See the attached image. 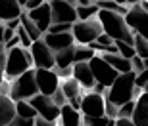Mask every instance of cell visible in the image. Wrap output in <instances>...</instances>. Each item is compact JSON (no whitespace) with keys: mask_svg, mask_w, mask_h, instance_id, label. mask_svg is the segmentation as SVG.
Instances as JSON below:
<instances>
[{"mask_svg":"<svg viewBox=\"0 0 148 126\" xmlns=\"http://www.w3.org/2000/svg\"><path fill=\"white\" fill-rule=\"evenodd\" d=\"M96 19H98L100 27H102V33L108 34L112 40H123V42H127V44L133 42V33H131V29L125 25V19H123L121 13L100 10L98 8Z\"/></svg>","mask_w":148,"mask_h":126,"instance_id":"cell-1","label":"cell"},{"mask_svg":"<svg viewBox=\"0 0 148 126\" xmlns=\"http://www.w3.org/2000/svg\"><path fill=\"white\" fill-rule=\"evenodd\" d=\"M106 101L114 103L115 107L123 105L125 101L135 98V73L127 71V73H119L114 78V82L106 88Z\"/></svg>","mask_w":148,"mask_h":126,"instance_id":"cell-2","label":"cell"},{"mask_svg":"<svg viewBox=\"0 0 148 126\" xmlns=\"http://www.w3.org/2000/svg\"><path fill=\"white\" fill-rule=\"evenodd\" d=\"M31 54L29 48H21V46H14V48L6 50V63H4V80H12L17 75H21L23 71L31 69Z\"/></svg>","mask_w":148,"mask_h":126,"instance_id":"cell-3","label":"cell"},{"mask_svg":"<svg viewBox=\"0 0 148 126\" xmlns=\"http://www.w3.org/2000/svg\"><path fill=\"white\" fill-rule=\"evenodd\" d=\"M38 94L37 84H35V69H27L21 75H17L16 78H12V86H10V96L8 98L12 101L17 99H29L31 96Z\"/></svg>","mask_w":148,"mask_h":126,"instance_id":"cell-4","label":"cell"},{"mask_svg":"<svg viewBox=\"0 0 148 126\" xmlns=\"http://www.w3.org/2000/svg\"><path fill=\"white\" fill-rule=\"evenodd\" d=\"M100 33H102V27H100V23H98L96 17H90V19H85V21H79V19H77L75 23H71L73 42L88 44V42H92Z\"/></svg>","mask_w":148,"mask_h":126,"instance_id":"cell-5","label":"cell"},{"mask_svg":"<svg viewBox=\"0 0 148 126\" xmlns=\"http://www.w3.org/2000/svg\"><path fill=\"white\" fill-rule=\"evenodd\" d=\"M29 54H31V63L35 65V69H54V52L44 44L42 38L31 42Z\"/></svg>","mask_w":148,"mask_h":126,"instance_id":"cell-6","label":"cell"},{"mask_svg":"<svg viewBox=\"0 0 148 126\" xmlns=\"http://www.w3.org/2000/svg\"><path fill=\"white\" fill-rule=\"evenodd\" d=\"M88 67H90V73H92V78L94 82H100L102 86H110L112 82H114V78L119 75V73L115 71L112 65H108L100 55L94 54L90 59H88Z\"/></svg>","mask_w":148,"mask_h":126,"instance_id":"cell-7","label":"cell"},{"mask_svg":"<svg viewBox=\"0 0 148 126\" xmlns=\"http://www.w3.org/2000/svg\"><path fill=\"white\" fill-rule=\"evenodd\" d=\"M125 25L131 29V33L143 34L146 36V29H148V10H143L138 4H133L131 8H127V11L123 13Z\"/></svg>","mask_w":148,"mask_h":126,"instance_id":"cell-8","label":"cell"},{"mask_svg":"<svg viewBox=\"0 0 148 126\" xmlns=\"http://www.w3.org/2000/svg\"><path fill=\"white\" fill-rule=\"evenodd\" d=\"M31 107L37 111V117L40 119H46V121L56 122L58 121V115H60V107L48 98V96H42V94H35L27 99Z\"/></svg>","mask_w":148,"mask_h":126,"instance_id":"cell-9","label":"cell"},{"mask_svg":"<svg viewBox=\"0 0 148 126\" xmlns=\"http://www.w3.org/2000/svg\"><path fill=\"white\" fill-rule=\"evenodd\" d=\"M35 84L38 94L50 98L60 86V77L56 75L54 69H35Z\"/></svg>","mask_w":148,"mask_h":126,"instance_id":"cell-10","label":"cell"},{"mask_svg":"<svg viewBox=\"0 0 148 126\" xmlns=\"http://www.w3.org/2000/svg\"><path fill=\"white\" fill-rule=\"evenodd\" d=\"M50 4V21L52 23H75L77 13L75 6L67 4L66 0H48Z\"/></svg>","mask_w":148,"mask_h":126,"instance_id":"cell-11","label":"cell"},{"mask_svg":"<svg viewBox=\"0 0 148 126\" xmlns=\"http://www.w3.org/2000/svg\"><path fill=\"white\" fill-rule=\"evenodd\" d=\"M79 113L83 117H100L104 115V96L96 92L85 94L79 101Z\"/></svg>","mask_w":148,"mask_h":126,"instance_id":"cell-12","label":"cell"},{"mask_svg":"<svg viewBox=\"0 0 148 126\" xmlns=\"http://www.w3.org/2000/svg\"><path fill=\"white\" fill-rule=\"evenodd\" d=\"M27 17L37 25L38 31L44 34V33H46V29H48V25L52 23V21H50V4H48V0L42 2L40 6H37V8L27 10Z\"/></svg>","mask_w":148,"mask_h":126,"instance_id":"cell-13","label":"cell"},{"mask_svg":"<svg viewBox=\"0 0 148 126\" xmlns=\"http://www.w3.org/2000/svg\"><path fill=\"white\" fill-rule=\"evenodd\" d=\"M62 90V94L66 96V101L69 105H71L73 109L79 111V101H81V88H79V84H77V80L73 77H67L64 78V80H60V86H58Z\"/></svg>","mask_w":148,"mask_h":126,"instance_id":"cell-14","label":"cell"},{"mask_svg":"<svg viewBox=\"0 0 148 126\" xmlns=\"http://www.w3.org/2000/svg\"><path fill=\"white\" fill-rule=\"evenodd\" d=\"M131 121L135 126H148V94L146 92H140L138 98L135 99Z\"/></svg>","mask_w":148,"mask_h":126,"instance_id":"cell-15","label":"cell"},{"mask_svg":"<svg viewBox=\"0 0 148 126\" xmlns=\"http://www.w3.org/2000/svg\"><path fill=\"white\" fill-rule=\"evenodd\" d=\"M40 38L44 40V44L52 52H58V50H64L67 46H73L71 31H66V33H44Z\"/></svg>","mask_w":148,"mask_h":126,"instance_id":"cell-16","label":"cell"},{"mask_svg":"<svg viewBox=\"0 0 148 126\" xmlns=\"http://www.w3.org/2000/svg\"><path fill=\"white\" fill-rule=\"evenodd\" d=\"M71 77L77 80V84L83 88H92L94 78L92 73H90V67H88V61H73L71 65Z\"/></svg>","mask_w":148,"mask_h":126,"instance_id":"cell-17","label":"cell"},{"mask_svg":"<svg viewBox=\"0 0 148 126\" xmlns=\"http://www.w3.org/2000/svg\"><path fill=\"white\" fill-rule=\"evenodd\" d=\"M81 113L73 109L69 103L60 105V115H58L60 126H81Z\"/></svg>","mask_w":148,"mask_h":126,"instance_id":"cell-18","label":"cell"},{"mask_svg":"<svg viewBox=\"0 0 148 126\" xmlns=\"http://www.w3.org/2000/svg\"><path fill=\"white\" fill-rule=\"evenodd\" d=\"M21 11L23 8L17 4V0H0V21L2 23L19 17Z\"/></svg>","mask_w":148,"mask_h":126,"instance_id":"cell-19","label":"cell"},{"mask_svg":"<svg viewBox=\"0 0 148 126\" xmlns=\"http://www.w3.org/2000/svg\"><path fill=\"white\" fill-rule=\"evenodd\" d=\"M100 57H102V59H104L108 65L114 67L117 73H127V71H131V61L125 59V57H121L119 54H110V52H104Z\"/></svg>","mask_w":148,"mask_h":126,"instance_id":"cell-20","label":"cell"},{"mask_svg":"<svg viewBox=\"0 0 148 126\" xmlns=\"http://www.w3.org/2000/svg\"><path fill=\"white\" fill-rule=\"evenodd\" d=\"M16 109H14V101H12L6 94H0V126H6L14 119Z\"/></svg>","mask_w":148,"mask_h":126,"instance_id":"cell-21","label":"cell"},{"mask_svg":"<svg viewBox=\"0 0 148 126\" xmlns=\"http://www.w3.org/2000/svg\"><path fill=\"white\" fill-rule=\"evenodd\" d=\"M75 46V44H73ZM73 46H67L64 50L54 52V67L58 69H66V67L73 65Z\"/></svg>","mask_w":148,"mask_h":126,"instance_id":"cell-22","label":"cell"},{"mask_svg":"<svg viewBox=\"0 0 148 126\" xmlns=\"http://www.w3.org/2000/svg\"><path fill=\"white\" fill-rule=\"evenodd\" d=\"M131 46L135 48V55L143 57V59H148V40H146V36L133 33V42H131Z\"/></svg>","mask_w":148,"mask_h":126,"instance_id":"cell-23","label":"cell"},{"mask_svg":"<svg viewBox=\"0 0 148 126\" xmlns=\"http://www.w3.org/2000/svg\"><path fill=\"white\" fill-rule=\"evenodd\" d=\"M14 109H16V115L17 117H23V119H35L37 117V111L31 107L27 99H17L14 101Z\"/></svg>","mask_w":148,"mask_h":126,"instance_id":"cell-24","label":"cell"},{"mask_svg":"<svg viewBox=\"0 0 148 126\" xmlns=\"http://www.w3.org/2000/svg\"><path fill=\"white\" fill-rule=\"evenodd\" d=\"M19 25L25 29V33L29 34V38H31V40H38L40 36H42V33L37 29V25H35V23L27 17V13H23V11H21V15H19Z\"/></svg>","mask_w":148,"mask_h":126,"instance_id":"cell-25","label":"cell"},{"mask_svg":"<svg viewBox=\"0 0 148 126\" xmlns=\"http://www.w3.org/2000/svg\"><path fill=\"white\" fill-rule=\"evenodd\" d=\"M96 11H98V6H96V4L75 6V13H77V19H79V21H85V19L96 17Z\"/></svg>","mask_w":148,"mask_h":126,"instance_id":"cell-26","label":"cell"},{"mask_svg":"<svg viewBox=\"0 0 148 126\" xmlns=\"http://www.w3.org/2000/svg\"><path fill=\"white\" fill-rule=\"evenodd\" d=\"M94 55V50H90L87 44L73 46V61H88Z\"/></svg>","mask_w":148,"mask_h":126,"instance_id":"cell-27","label":"cell"},{"mask_svg":"<svg viewBox=\"0 0 148 126\" xmlns=\"http://www.w3.org/2000/svg\"><path fill=\"white\" fill-rule=\"evenodd\" d=\"M94 4L98 6L100 10L115 11V13H121V15L127 11V6H121V4H117V2H114V0H98V2H94Z\"/></svg>","mask_w":148,"mask_h":126,"instance_id":"cell-28","label":"cell"},{"mask_svg":"<svg viewBox=\"0 0 148 126\" xmlns=\"http://www.w3.org/2000/svg\"><path fill=\"white\" fill-rule=\"evenodd\" d=\"M115 48H117V54L121 55V57H125V59H131L133 55H135V48H133L131 44L123 42V40H114Z\"/></svg>","mask_w":148,"mask_h":126,"instance_id":"cell-29","label":"cell"},{"mask_svg":"<svg viewBox=\"0 0 148 126\" xmlns=\"http://www.w3.org/2000/svg\"><path fill=\"white\" fill-rule=\"evenodd\" d=\"M108 117L100 115V117H81V124L83 126H106L108 124Z\"/></svg>","mask_w":148,"mask_h":126,"instance_id":"cell-30","label":"cell"},{"mask_svg":"<svg viewBox=\"0 0 148 126\" xmlns=\"http://www.w3.org/2000/svg\"><path fill=\"white\" fill-rule=\"evenodd\" d=\"M148 88V69L146 71H140V73H135V90H146Z\"/></svg>","mask_w":148,"mask_h":126,"instance_id":"cell-31","label":"cell"},{"mask_svg":"<svg viewBox=\"0 0 148 126\" xmlns=\"http://www.w3.org/2000/svg\"><path fill=\"white\" fill-rule=\"evenodd\" d=\"M129 61H131V71L133 73H140V71H146L148 69V59H143L138 55H133Z\"/></svg>","mask_w":148,"mask_h":126,"instance_id":"cell-32","label":"cell"},{"mask_svg":"<svg viewBox=\"0 0 148 126\" xmlns=\"http://www.w3.org/2000/svg\"><path fill=\"white\" fill-rule=\"evenodd\" d=\"M16 34H17V38H19V46H21V48H29V46H31L33 40L29 38V34L25 33V29H23L21 25H17V27H16Z\"/></svg>","mask_w":148,"mask_h":126,"instance_id":"cell-33","label":"cell"},{"mask_svg":"<svg viewBox=\"0 0 148 126\" xmlns=\"http://www.w3.org/2000/svg\"><path fill=\"white\" fill-rule=\"evenodd\" d=\"M133 107H135V99H129V101H125L123 105H119V107H117V117H129V119H131ZM117 117H115V119H117Z\"/></svg>","mask_w":148,"mask_h":126,"instance_id":"cell-34","label":"cell"},{"mask_svg":"<svg viewBox=\"0 0 148 126\" xmlns=\"http://www.w3.org/2000/svg\"><path fill=\"white\" fill-rule=\"evenodd\" d=\"M33 121L35 119H23V117L14 115V119H12L6 126H33Z\"/></svg>","mask_w":148,"mask_h":126,"instance_id":"cell-35","label":"cell"},{"mask_svg":"<svg viewBox=\"0 0 148 126\" xmlns=\"http://www.w3.org/2000/svg\"><path fill=\"white\" fill-rule=\"evenodd\" d=\"M104 115L108 119H115L117 117V107L114 103H110V101H106V99H104Z\"/></svg>","mask_w":148,"mask_h":126,"instance_id":"cell-36","label":"cell"},{"mask_svg":"<svg viewBox=\"0 0 148 126\" xmlns=\"http://www.w3.org/2000/svg\"><path fill=\"white\" fill-rule=\"evenodd\" d=\"M4 63H6V48L0 42V84L4 82Z\"/></svg>","mask_w":148,"mask_h":126,"instance_id":"cell-37","label":"cell"},{"mask_svg":"<svg viewBox=\"0 0 148 126\" xmlns=\"http://www.w3.org/2000/svg\"><path fill=\"white\" fill-rule=\"evenodd\" d=\"M50 99H52V101H54V103L58 105V107H60V105H64V103H67V101H66V96L62 94L60 88H58V90H56V92L52 94V96H50Z\"/></svg>","mask_w":148,"mask_h":126,"instance_id":"cell-38","label":"cell"},{"mask_svg":"<svg viewBox=\"0 0 148 126\" xmlns=\"http://www.w3.org/2000/svg\"><path fill=\"white\" fill-rule=\"evenodd\" d=\"M114 126H135V124L129 117H117V119H114Z\"/></svg>","mask_w":148,"mask_h":126,"instance_id":"cell-39","label":"cell"},{"mask_svg":"<svg viewBox=\"0 0 148 126\" xmlns=\"http://www.w3.org/2000/svg\"><path fill=\"white\" fill-rule=\"evenodd\" d=\"M33 126H56V122H52V121H46V119H40V117H35Z\"/></svg>","mask_w":148,"mask_h":126,"instance_id":"cell-40","label":"cell"},{"mask_svg":"<svg viewBox=\"0 0 148 126\" xmlns=\"http://www.w3.org/2000/svg\"><path fill=\"white\" fill-rule=\"evenodd\" d=\"M14 46H19V38H17V34H14L10 40H6V42H4V48H6V50L14 48Z\"/></svg>","mask_w":148,"mask_h":126,"instance_id":"cell-41","label":"cell"},{"mask_svg":"<svg viewBox=\"0 0 148 126\" xmlns=\"http://www.w3.org/2000/svg\"><path fill=\"white\" fill-rule=\"evenodd\" d=\"M42 2H46V0H27L23 8H27V10H31V8H37V6H40Z\"/></svg>","mask_w":148,"mask_h":126,"instance_id":"cell-42","label":"cell"},{"mask_svg":"<svg viewBox=\"0 0 148 126\" xmlns=\"http://www.w3.org/2000/svg\"><path fill=\"white\" fill-rule=\"evenodd\" d=\"M14 34H16V29H8L4 25V42H6V40H10ZM4 42H2V44H4Z\"/></svg>","mask_w":148,"mask_h":126,"instance_id":"cell-43","label":"cell"},{"mask_svg":"<svg viewBox=\"0 0 148 126\" xmlns=\"http://www.w3.org/2000/svg\"><path fill=\"white\" fill-rule=\"evenodd\" d=\"M92 88H94V92H96V94H100V96H104V92H106V86H102L100 82H94V84H92Z\"/></svg>","mask_w":148,"mask_h":126,"instance_id":"cell-44","label":"cell"},{"mask_svg":"<svg viewBox=\"0 0 148 126\" xmlns=\"http://www.w3.org/2000/svg\"><path fill=\"white\" fill-rule=\"evenodd\" d=\"M4 25H6L8 29H16L17 25H19V17H16V19H10V21H6Z\"/></svg>","mask_w":148,"mask_h":126,"instance_id":"cell-45","label":"cell"},{"mask_svg":"<svg viewBox=\"0 0 148 126\" xmlns=\"http://www.w3.org/2000/svg\"><path fill=\"white\" fill-rule=\"evenodd\" d=\"M77 6H87V4H94V2H90V0H75Z\"/></svg>","mask_w":148,"mask_h":126,"instance_id":"cell-46","label":"cell"},{"mask_svg":"<svg viewBox=\"0 0 148 126\" xmlns=\"http://www.w3.org/2000/svg\"><path fill=\"white\" fill-rule=\"evenodd\" d=\"M0 42H4V25L0 21Z\"/></svg>","mask_w":148,"mask_h":126,"instance_id":"cell-47","label":"cell"},{"mask_svg":"<svg viewBox=\"0 0 148 126\" xmlns=\"http://www.w3.org/2000/svg\"><path fill=\"white\" fill-rule=\"evenodd\" d=\"M125 4H131V6H133V4H138V0H127Z\"/></svg>","mask_w":148,"mask_h":126,"instance_id":"cell-48","label":"cell"},{"mask_svg":"<svg viewBox=\"0 0 148 126\" xmlns=\"http://www.w3.org/2000/svg\"><path fill=\"white\" fill-rule=\"evenodd\" d=\"M114 2H117V4H121V6H127V4H125L127 0H114Z\"/></svg>","mask_w":148,"mask_h":126,"instance_id":"cell-49","label":"cell"},{"mask_svg":"<svg viewBox=\"0 0 148 126\" xmlns=\"http://www.w3.org/2000/svg\"><path fill=\"white\" fill-rule=\"evenodd\" d=\"M25 2H27V0H17V4L21 6V8H23V6H25Z\"/></svg>","mask_w":148,"mask_h":126,"instance_id":"cell-50","label":"cell"},{"mask_svg":"<svg viewBox=\"0 0 148 126\" xmlns=\"http://www.w3.org/2000/svg\"><path fill=\"white\" fill-rule=\"evenodd\" d=\"M90 2H98V0H90Z\"/></svg>","mask_w":148,"mask_h":126,"instance_id":"cell-51","label":"cell"},{"mask_svg":"<svg viewBox=\"0 0 148 126\" xmlns=\"http://www.w3.org/2000/svg\"><path fill=\"white\" fill-rule=\"evenodd\" d=\"M56 126H60V124H56Z\"/></svg>","mask_w":148,"mask_h":126,"instance_id":"cell-52","label":"cell"},{"mask_svg":"<svg viewBox=\"0 0 148 126\" xmlns=\"http://www.w3.org/2000/svg\"><path fill=\"white\" fill-rule=\"evenodd\" d=\"M81 126H83V124H81Z\"/></svg>","mask_w":148,"mask_h":126,"instance_id":"cell-53","label":"cell"}]
</instances>
